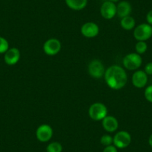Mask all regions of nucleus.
I'll return each instance as SVG.
<instances>
[{"label": "nucleus", "instance_id": "1", "mask_svg": "<svg viewBox=\"0 0 152 152\" xmlns=\"http://www.w3.org/2000/svg\"><path fill=\"white\" fill-rule=\"evenodd\" d=\"M104 76L107 86L113 90L123 88L128 81L126 72L118 65H113L107 69Z\"/></svg>", "mask_w": 152, "mask_h": 152}, {"label": "nucleus", "instance_id": "2", "mask_svg": "<svg viewBox=\"0 0 152 152\" xmlns=\"http://www.w3.org/2000/svg\"><path fill=\"white\" fill-rule=\"evenodd\" d=\"M89 116L93 120H102L107 116V108L104 104L96 102L93 104L89 108Z\"/></svg>", "mask_w": 152, "mask_h": 152}, {"label": "nucleus", "instance_id": "3", "mask_svg": "<svg viewBox=\"0 0 152 152\" xmlns=\"http://www.w3.org/2000/svg\"><path fill=\"white\" fill-rule=\"evenodd\" d=\"M134 37L138 41H145L152 37V27L148 23H142L134 28Z\"/></svg>", "mask_w": 152, "mask_h": 152}, {"label": "nucleus", "instance_id": "4", "mask_svg": "<svg viewBox=\"0 0 152 152\" xmlns=\"http://www.w3.org/2000/svg\"><path fill=\"white\" fill-rule=\"evenodd\" d=\"M122 63L125 68L127 69L136 70L141 66L142 59L139 54L130 53L123 58Z\"/></svg>", "mask_w": 152, "mask_h": 152}, {"label": "nucleus", "instance_id": "5", "mask_svg": "<svg viewBox=\"0 0 152 152\" xmlns=\"http://www.w3.org/2000/svg\"><path fill=\"white\" fill-rule=\"evenodd\" d=\"M131 142V136L128 131H121L113 137V145L117 148H125Z\"/></svg>", "mask_w": 152, "mask_h": 152}, {"label": "nucleus", "instance_id": "6", "mask_svg": "<svg viewBox=\"0 0 152 152\" xmlns=\"http://www.w3.org/2000/svg\"><path fill=\"white\" fill-rule=\"evenodd\" d=\"M88 72L93 78H101L105 73L104 64L99 60H93L88 65Z\"/></svg>", "mask_w": 152, "mask_h": 152}, {"label": "nucleus", "instance_id": "7", "mask_svg": "<svg viewBox=\"0 0 152 152\" xmlns=\"http://www.w3.org/2000/svg\"><path fill=\"white\" fill-rule=\"evenodd\" d=\"M61 49V43L56 38H51L46 40L43 44V51L46 55L54 56L60 52Z\"/></svg>", "mask_w": 152, "mask_h": 152}, {"label": "nucleus", "instance_id": "8", "mask_svg": "<svg viewBox=\"0 0 152 152\" xmlns=\"http://www.w3.org/2000/svg\"><path fill=\"white\" fill-rule=\"evenodd\" d=\"M53 136V129L52 127L46 124L39 126L36 131L37 139L42 142H46L52 139Z\"/></svg>", "mask_w": 152, "mask_h": 152}, {"label": "nucleus", "instance_id": "9", "mask_svg": "<svg viewBox=\"0 0 152 152\" xmlns=\"http://www.w3.org/2000/svg\"><path fill=\"white\" fill-rule=\"evenodd\" d=\"M100 13L103 18L111 20L116 15V5L109 0L106 1L101 6Z\"/></svg>", "mask_w": 152, "mask_h": 152}, {"label": "nucleus", "instance_id": "10", "mask_svg": "<svg viewBox=\"0 0 152 152\" xmlns=\"http://www.w3.org/2000/svg\"><path fill=\"white\" fill-rule=\"evenodd\" d=\"M81 33L85 37L93 38L99 34V27L93 22H88L81 26Z\"/></svg>", "mask_w": 152, "mask_h": 152}, {"label": "nucleus", "instance_id": "11", "mask_svg": "<svg viewBox=\"0 0 152 152\" xmlns=\"http://www.w3.org/2000/svg\"><path fill=\"white\" fill-rule=\"evenodd\" d=\"M148 83V75L143 70H137L133 74L132 84L137 88H143Z\"/></svg>", "mask_w": 152, "mask_h": 152}, {"label": "nucleus", "instance_id": "12", "mask_svg": "<svg viewBox=\"0 0 152 152\" xmlns=\"http://www.w3.org/2000/svg\"><path fill=\"white\" fill-rule=\"evenodd\" d=\"M20 59V52L17 48H11L5 53L4 61L9 66L15 65Z\"/></svg>", "mask_w": 152, "mask_h": 152}, {"label": "nucleus", "instance_id": "13", "mask_svg": "<svg viewBox=\"0 0 152 152\" xmlns=\"http://www.w3.org/2000/svg\"><path fill=\"white\" fill-rule=\"evenodd\" d=\"M102 126L106 131L113 133L119 128V122L114 116H107L102 119Z\"/></svg>", "mask_w": 152, "mask_h": 152}, {"label": "nucleus", "instance_id": "14", "mask_svg": "<svg viewBox=\"0 0 152 152\" xmlns=\"http://www.w3.org/2000/svg\"><path fill=\"white\" fill-rule=\"evenodd\" d=\"M131 11H132V7L128 1L119 2L118 5H116V14L121 19L125 17L130 16Z\"/></svg>", "mask_w": 152, "mask_h": 152}, {"label": "nucleus", "instance_id": "15", "mask_svg": "<svg viewBox=\"0 0 152 152\" xmlns=\"http://www.w3.org/2000/svg\"><path fill=\"white\" fill-rule=\"evenodd\" d=\"M88 0H65L67 6L74 11H81L86 8Z\"/></svg>", "mask_w": 152, "mask_h": 152}, {"label": "nucleus", "instance_id": "16", "mask_svg": "<svg viewBox=\"0 0 152 152\" xmlns=\"http://www.w3.org/2000/svg\"><path fill=\"white\" fill-rule=\"evenodd\" d=\"M120 23L122 28L127 31L132 30L135 28L136 26L135 20L131 16H128V17H125L122 18Z\"/></svg>", "mask_w": 152, "mask_h": 152}, {"label": "nucleus", "instance_id": "17", "mask_svg": "<svg viewBox=\"0 0 152 152\" xmlns=\"http://www.w3.org/2000/svg\"><path fill=\"white\" fill-rule=\"evenodd\" d=\"M62 145L58 142H52L48 145L46 148L47 152H62Z\"/></svg>", "mask_w": 152, "mask_h": 152}, {"label": "nucleus", "instance_id": "18", "mask_svg": "<svg viewBox=\"0 0 152 152\" xmlns=\"http://www.w3.org/2000/svg\"><path fill=\"white\" fill-rule=\"evenodd\" d=\"M136 52L139 55H142L145 53L148 49V45L145 41H138L135 46Z\"/></svg>", "mask_w": 152, "mask_h": 152}, {"label": "nucleus", "instance_id": "19", "mask_svg": "<svg viewBox=\"0 0 152 152\" xmlns=\"http://www.w3.org/2000/svg\"><path fill=\"white\" fill-rule=\"evenodd\" d=\"M9 49V43L5 38L0 37V54H5Z\"/></svg>", "mask_w": 152, "mask_h": 152}, {"label": "nucleus", "instance_id": "20", "mask_svg": "<svg viewBox=\"0 0 152 152\" xmlns=\"http://www.w3.org/2000/svg\"><path fill=\"white\" fill-rule=\"evenodd\" d=\"M100 142L104 146L111 145L113 143V137H111L109 134H104L100 139Z\"/></svg>", "mask_w": 152, "mask_h": 152}, {"label": "nucleus", "instance_id": "21", "mask_svg": "<svg viewBox=\"0 0 152 152\" xmlns=\"http://www.w3.org/2000/svg\"><path fill=\"white\" fill-rule=\"evenodd\" d=\"M144 96L148 102L152 103V84L146 87L145 90Z\"/></svg>", "mask_w": 152, "mask_h": 152}, {"label": "nucleus", "instance_id": "22", "mask_svg": "<svg viewBox=\"0 0 152 152\" xmlns=\"http://www.w3.org/2000/svg\"><path fill=\"white\" fill-rule=\"evenodd\" d=\"M103 152H118L117 148L114 145H111L106 146V147L104 148Z\"/></svg>", "mask_w": 152, "mask_h": 152}, {"label": "nucleus", "instance_id": "23", "mask_svg": "<svg viewBox=\"0 0 152 152\" xmlns=\"http://www.w3.org/2000/svg\"><path fill=\"white\" fill-rule=\"evenodd\" d=\"M145 72L148 75H152V62L148 63L145 66L144 69Z\"/></svg>", "mask_w": 152, "mask_h": 152}, {"label": "nucleus", "instance_id": "24", "mask_svg": "<svg viewBox=\"0 0 152 152\" xmlns=\"http://www.w3.org/2000/svg\"><path fill=\"white\" fill-rule=\"evenodd\" d=\"M146 21H147L148 24L152 26V10L148 12L147 15H146Z\"/></svg>", "mask_w": 152, "mask_h": 152}, {"label": "nucleus", "instance_id": "25", "mask_svg": "<svg viewBox=\"0 0 152 152\" xmlns=\"http://www.w3.org/2000/svg\"><path fill=\"white\" fill-rule=\"evenodd\" d=\"M148 144H149V145L152 148V134L150 136V137H149V138H148Z\"/></svg>", "mask_w": 152, "mask_h": 152}, {"label": "nucleus", "instance_id": "26", "mask_svg": "<svg viewBox=\"0 0 152 152\" xmlns=\"http://www.w3.org/2000/svg\"><path fill=\"white\" fill-rule=\"evenodd\" d=\"M109 1H111L113 2H119V0H109Z\"/></svg>", "mask_w": 152, "mask_h": 152}]
</instances>
